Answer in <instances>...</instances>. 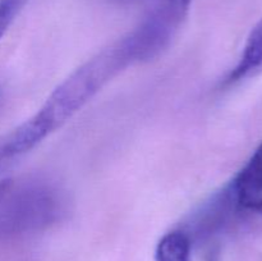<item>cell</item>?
Returning a JSON list of instances; mask_svg holds the SVG:
<instances>
[{"mask_svg": "<svg viewBox=\"0 0 262 261\" xmlns=\"http://www.w3.org/2000/svg\"><path fill=\"white\" fill-rule=\"evenodd\" d=\"M124 40L97 53L64 79L30 119L0 140V163L7 164L35 148L71 119L107 82L133 66Z\"/></svg>", "mask_w": 262, "mask_h": 261, "instance_id": "6da1fadb", "label": "cell"}, {"mask_svg": "<svg viewBox=\"0 0 262 261\" xmlns=\"http://www.w3.org/2000/svg\"><path fill=\"white\" fill-rule=\"evenodd\" d=\"M12 188L0 201L2 238L43 229L58 222L66 211L63 193L53 184L30 182Z\"/></svg>", "mask_w": 262, "mask_h": 261, "instance_id": "7a4b0ae2", "label": "cell"}, {"mask_svg": "<svg viewBox=\"0 0 262 261\" xmlns=\"http://www.w3.org/2000/svg\"><path fill=\"white\" fill-rule=\"evenodd\" d=\"M241 215L262 216V142L228 183Z\"/></svg>", "mask_w": 262, "mask_h": 261, "instance_id": "3957f363", "label": "cell"}, {"mask_svg": "<svg viewBox=\"0 0 262 261\" xmlns=\"http://www.w3.org/2000/svg\"><path fill=\"white\" fill-rule=\"evenodd\" d=\"M262 72V19L253 27L245 44L238 63L225 77V84H233Z\"/></svg>", "mask_w": 262, "mask_h": 261, "instance_id": "277c9868", "label": "cell"}, {"mask_svg": "<svg viewBox=\"0 0 262 261\" xmlns=\"http://www.w3.org/2000/svg\"><path fill=\"white\" fill-rule=\"evenodd\" d=\"M191 240L183 230H171L156 246L155 261H189Z\"/></svg>", "mask_w": 262, "mask_h": 261, "instance_id": "5b68a950", "label": "cell"}, {"mask_svg": "<svg viewBox=\"0 0 262 261\" xmlns=\"http://www.w3.org/2000/svg\"><path fill=\"white\" fill-rule=\"evenodd\" d=\"M22 4L23 0H0V38L10 27Z\"/></svg>", "mask_w": 262, "mask_h": 261, "instance_id": "8992f818", "label": "cell"}, {"mask_svg": "<svg viewBox=\"0 0 262 261\" xmlns=\"http://www.w3.org/2000/svg\"><path fill=\"white\" fill-rule=\"evenodd\" d=\"M191 2L192 0H161V4L159 7L169 10L182 19L188 10Z\"/></svg>", "mask_w": 262, "mask_h": 261, "instance_id": "52a82bcc", "label": "cell"}, {"mask_svg": "<svg viewBox=\"0 0 262 261\" xmlns=\"http://www.w3.org/2000/svg\"><path fill=\"white\" fill-rule=\"evenodd\" d=\"M13 181L12 179H3L0 181V201L3 200V197L7 194V192L12 188Z\"/></svg>", "mask_w": 262, "mask_h": 261, "instance_id": "ba28073f", "label": "cell"}, {"mask_svg": "<svg viewBox=\"0 0 262 261\" xmlns=\"http://www.w3.org/2000/svg\"><path fill=\"white\" fill-rule=\"evenodd\" d=\"M0 99H2V91H0Z\"/></svg>", "mask_w": 262, "mask_h": 261, "instance_id": "9c48e42d", "label": "cell"}]
</instances>
